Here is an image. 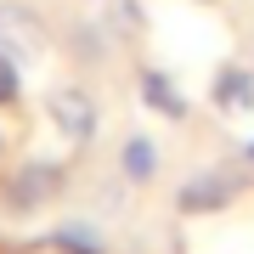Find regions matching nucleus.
Returning a JSON list of instances; mask_svg holds the SVG:
<instances>
[{"label": "nucleus", "mask_w": 254, "mask_h": 254, "mask_svg": "<svg viewBox=\"0 0 254 254\" xmlns=\"http://www.w3.org/2000/svg\"><path fill=\"white\" fill-rule=\"evenodd\" d=\"M57 249H63V254H108L91 226H63V232H57Z\"/></svg>", "instance_id": "nucleus-8"}, {"label": "nucleus", "mask_w": 254, "mask_h": 254, "mask_svg": "<svg viewBox=\"0 0 254 254\" xmlns=\"http://www.w3.org/2000/svg\"><path fill=\"white\" fill-rule=\"evenodd\" d=\"M46 119H51V130L68 147H85L96 136V102H91V91H79V85H51L46 91Z\"/></svg>", "instance_id": "nucleus-1"}, {"label": "nucleus", "mask_w": 254, "mask_h": 254, "mask_svg": "<svg viewBox=\"0 0 254 254\" xmlns=\"http://www.w3.org/2000/svg\"><path fill=\"white\" fill-rule=\"evenodd\" d=\"M141 96H147V108H158L164 119H187V96L170 85V73L147 68V73H141Z\"/></svg>", "instance_id": "nucleus-6"}, {"label": "nucleus", "mask_w": 254, "mask_h": 254, "mask_svg": "<svg viewBox=\"0 0 254 254\" xmlns=\"http://www.w3.org/2000/svg\"><path fill=\"white\" fill-rule=\"evenodd\" d=\"M17 96H23V63L0 51V108H17Z\"/></svg>", "instance_id": "nucleus-9"}, {"label": "nucleus", "mask_w": 254, "mask_h": 254, "mask_svg": "<svg viewBox=\"0 0 254 254\" xmlns=\"http://www.w3.org/2000/svg\"><path fill=\"white\" fill-rule=\"evenodd\" d=\"M57 187H63V175H57L51 164H40V158L34 164H17V175L6 181V203L11 209H40Z\"/></svg>", "instance_id": "nucleus-4"}, {"label": "nucleus", "mask_w": 254, "mask_h": 254, "mask_svg": "<svg viewBox=\"0 0 254 254\" xmlns=\"http://www.w3.org/2000/svg\"><path fill=\"white\" fill-rule=\"evenodd\" d=\"M209 96H215L220 113H254V73L237 68V63H226L215 73V91H209Z\"/></svg>", "instance_id": "nucleus-5"}, {"label": "nucleus", "mask_w": 254, "mask_h": 254, "mask_svg": "<svg viewBox=\"0 0 254 254\" xmlns=\"http://www.w3.org/2000/svg\"><path fill=\"white\" fill-rule=\"evenodd\" d=\"M0 51L17 57V63H34V57L46 51V23H40L28 6H17V0L0 6Z\"/></svg>", "instance_id": "nucleus-2"}, {"label": "nucleus", "mask_w": 254, "mask_h": 254, "mask_svg": "<svg viewBox=\"0 0 254 254\" xmlns=\"http://www.w3.org/2000/svg\"><path fill=\"white\" fill-rule=\"evenodd\" d=\"M249 158H254V141H249Z\"/></svg>", "instance_id": "nucleus-10"}, {"label": "nucleus", "mask_w": 254, "mask_h": 254, "mask_svg": "<svg viewBox=\"0 0 254 254\" xmlns=\"http://www.w3.org/2000/svg\"><path fill=\"white\" fill-rule=\"evenodd\" d=\"M237 187H243L237 175H226V170H203L198 181L181 187V198H175V203H181L187 215H209V209H226V203L237 198Z\"/></svg>", "instance_id": "nucleus-3"}, {"label": "nucleus", "mask_w": 254, "mask_h": 254, "mask_svg": "<svg viewBox=\"0 0 254 254\" xmlns=\"http://www.w3.org/2000/svg\"><path fill=\"white\" fill-rule=\"evenodd\" d=\"M119 164H125L130 181H153V175H158V147L147 141V136H130L125 153H119Z\"/></svg>", "instance_id": "nucleus-7"}]
</instances>
